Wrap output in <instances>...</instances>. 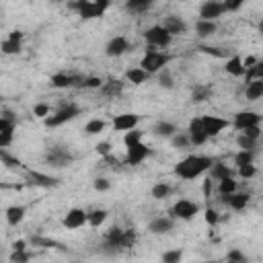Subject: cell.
<instances>
[{
	"instance_id": "obj_1",
	"label": "cell",
	"mask_w": 263,
	"mask_h": 263,
	"mask_svg": "<svg viewBox=\"0 0 263 263\" xmlns=\"http://www.w3.org/2000/svg\"><path fill=\"white\" fill-rule=\"evenodd\" d=\"M212 162H214L212 156H205V154H189L181 162L175 164L173 173H175V177H179L183 181H193V179L201 177L203 173H208V168L212 166Z\"/></svg>"
},
{
	"instance_id": "obj_2",
	"label": "cell",
	"mask_w": 263,
	"mask_h": 263,
	"mask_svg": "<svg viewBox=\"0 0 263 263\" xmlns=\"http://www.w3.org/2000/svg\"><path fill=\"white\" fill-rule=\"evenodd\" d=\"M173 60L171 53H164V51H158L156 47H148L146 53L142 55L140 60V68L146 70L148 74H156L158 70H162L164 66H168V62Z\"/></svg>"
},
{
	"instance_id": "obj_3",
	"label": "cell",
	"mask_w": 263,
	"mask_h": 263,
	"mask_svg": "<svg viewBox=\"0 0 263 263\" xmlns=\"http://www.w3.org/2000/svg\"><path fill=\"white\" fill-rule=\"evenodd\" d=\"M80 113H82V109H80L76 103H66V105H62L55 113H49V115L45 117V125H47V127H60V125L72 121L74 117H78Z\"/></svg>"
},
{
	"instance_id": "obj_4",
	"label": "cell",
	"mask_w": 263,
	"mask_h": 263,
	"mask_svg": "<svg viewBox=\"0 0 263 263\" xmlns=\"http://www.w3.org/2000/svg\"><path fill=\"white\" fill-rule=\"evenodd\" d=\"M144 41L148 43V47H168L173 43V35L162 27V25H152L148 27L144 33Z\"/></svg>"
},
{
	"instance_id": "obj_5",
	"label": "cell",
	"mask_w": 263,
	"mask_h": 263,
	"mask_svg": "<svg viewBox=\"0 0 263 263\" xmlns=\"http://www.w3.org/2000/svg\"><path fill=\"white\" fill-rule=\"evenodd\" d=\"M72 160H74V154L66 146H51L45 152V162L51 168H66L72 164Z\"/></svg>"
},
{
	"instance_id": "obj_6",
	"label": "cell",
	"mask_w": 263,
	"mask_h": 263,
	"mask_svg": "<svg viewBox=\"0 0 263 263\" xmlns=\"http://www.w3.org/2000/svg\"><path fill=\"white\" fill-rule=\"evenodd\" d=\"M197 214H199V203H195V201H191V199H187V197L177 199V201L173 203V208H171V218H175V220H185V222H189V220H193Z\"/></svg>"
},
{
	"instance_id": "obj_7",
	"label": "cell",
	"mask_w": 263,
	"mask_h": 263,
	"mask_svg": "<svg viewBox=\"0 0 263 263\" xmlns=\"http://www.w3.org/2000/svg\"><path fill=\"white\" fill-rule=\"evenodd\" d=\"M70 8H72L80 18H84V21L101 18V16L105 14V10L99 8L92 0H74V2H70Z\"/></svg>"
},
{
	"instance_id": "obj_8",
	"label": "cell",
	"mask_w": 263,
	"mask_h": 263,
	"mask_svg": "<svg viewBox=\"0 0 263 263\" xmlns=\"http://www.w3.org/2000/svg\"><path fill=\"white\" fill-rule=\"evenodd\" d=\"M199 119H201V125H203V132L208 138H216L218 134H222L230 125L228 119L218 117V115H201Z\"/></svg>"
},
{
	"instance_id": "obj_9",
	"label": "cell",
	"mask_w": 263,
	"mask_h": 263,
	"mask_svg": "<svg viewBox=\"0 0 263 263\" xmlns=\"http://www.w3.org/2000/svg\"><path fill=\"white\" fill-rule=\"evenodd\" d=\"M127 148V152H125V164H129V166H138L140 162H144L152 152H150V148L140 140V142H136V144H129V146H125Z\"/></svg>"
},
{
	"instance_id": "obj_10",
	"label": "cell",
	"mask_w": 263,
	"mask_h": 263,
	"mask_svg": "<svg viewBox=\"0 0 263 263\" xmlns=\"http://www.w3.org/2000/svg\"><path fill=\"white\" fill-rule=\"evenodd\" d=\"M82 82H84V76H80V74H66V72H55L49 78V84L53 88H72V86L82 88Z\"/></svg>"
},
{
	"instance_id": "obj_11",
	"label": "cell",
	"mask_w": 263,
	"mask_h": 263,
	"mask_svg": "<svg viewBox=\"0 0 263 263\" xmlns=\"http://www.w3.org/2000/svg\"><path fill=\"white\" fill-rule=\"evenodd\" d=\"M224 4L222 0H203L199 6V18L203 21H218L224 14Z\"/></svg>"
},
{
	"instance_id": "obj_12",
	"label": "cell",
	"mask_w": 263,
	"mask_h": 263,
	"mask_svg": "<svg viewBox=\"0 0 263 263\" xmlns=\"http://www.w3.org/2000/svg\"><path fill=\"white\" fill-rule=\"evenodd\" d=\"M86 214H88V212H84L82 208H70V210L66 212V216H64L62 224H64L68 230H78V228H82V226L86 224Z\"/></svg>"
},
{
	"instance_id": "obj_13",
	"label": "cell",
	"mask_w": 263,
	"mask_h": 263,
	"mask_svg": "<svg viewBox=\"0 0 263 263\" xmlns=\"http://www.w3.org/2000/svg\"><path fill=\"white\" fill-rule=\"evenodd\" d=\"M129 49H132V47H129V41H127V37H123V35L111 37V39L107 41V45H105V53H107L109 58H119V55L127 53Z\"/></svg>"
},
{
	"instance_id": "obj_14",
	"label": "cell",
	"mask_w": 263,
	"mask_h": 263,
	"mask_svg": "<svg viewBox=\"0 0 263 263\" xmlns=\"http://www.w3.org/2000/svg\"><path fill=\"white\" fill-rule=\"evenodd\" d=\"M187 136H189L191 146H203V144L210 140V138L205 136V132H203V125H201V119H199V117H193V119L189 121Z\"/></svg>"
},
{
	"instance_id": "obj_15",
	"label": "cell",
	"mask_w": 263,
	"mask_h": 263,
	"mask_svg": "<svg viewBox=\"0 0 263 263\" xmlns=\"http://www.w3.org/2000/svg\"><path fill=\"white\" fill-rule=\"evenodd\" d=\"M259 123H261V115L257 111H238L232 121V125L238 132H242L245 127H251V125H259Z\"/></svg>"
},
{
	"instance_id": "obj_16",
	"label": "cell",
	"mask_w": 263,
	"mask_h": 263,
	"mask_svg": "<svg viewBox=\"0 0 263 263\" xmlns=\"http://www.w3.org/2000/svg\"><path fill=\"white\" fill-rule=\"evenodd\" d=\"M249 199H251L249 193H238V191L228 193V195H220V201L226 203V205H228L230 210H234V212H242V210L247 208Z\"/></svg>"
},
{
	"instance_id": "obj_17",
	"label": "cell",
	"mask_w": 263,
	"mask_h": 263,
	"mask_svg": "<svg viewBox=\"0 0 263 263\" xmlns=\"http://www.w3.org/2000/svg\"><path fill=\"white\" fill-rule=\"evenodd\" d=\"M138 123H140L138 113H119L113 117V129L115 132H127L132 127H136Z\"/></svg>"
},
{
	"instance_id": "obj_18",
	"label": "cell",
	"mask_w": 263,
	"mask_h": 263,
	"mask_svg": "<svg viewBox=\"0 0 263 263\" xmlns=\"http://www.w3.org/2000/svg\"><path fill=\"white\" fill-rule=\"evenodd\" d=\"M160 25H162L173 37H175V35H185L187 29H189L187 23H185L181 16H177V14H168V16H164V21H162Z\"/></svg>"
},
{
	"instance_id": "obj_19",
	"label": "cell",
	"mask_w": 263,
	"mask_h": 263,
	"mask_svg": "<svg viewBox=\"0 0 263 263\" xmlns=\"http://www.w3.org/2000/svg\"><path fill=\"white\" fill-rule=\"evenodd\" d=\"M175 228V218L171 216H158L148 224V230L152 234H168Z\"/></svg>"
},
{
	"instance_id": "obj_20",
	"label": "cell",
	"mask_w": 263,
	"mask_h": 263,
	"mask_svg": "<svg viewBox=\"0 0 263 263\" xmlns=\"http://www.w3.org/2000/svg\"><path fill=\"white\" fill-rule=\"evenodd\" d=\"M121 234H123V228L113 224L109 226V230L105 232V240H103V247H109L111 251H117L119 249V242H121Z\"/></svg>"
},
{
	"instance_id": "obj_21",
	"label": "cell",
	"mask_w": 263,
	"mask_h": 263,
	"mask_svg": "<svg viewBox=\"0 0 263 263\" xmlns=\"http://www.w3.org/2000/svg\"><path fill=\"white\" fill-rule=\"evenodd\" d=\"M25 214H27V205H8L4 216H6V222L10 226H16L25 220Z\"/></svg>"
},
{
	"instance_id": "obj_22",
	"label": "cell",
	"mask_w": 263,
	"mask_h": 263,
	"mask_svg": "<svg viewBox=\"0 0 263 263\" xmlns=\"http://www.w3.org/2000/svg\"><path fill=\"white\" fill-rule=\"evenodd\" d=\"M245 95H247V101H259L263 97V78H257V80H249L247 82V88H245Z\"/></svg>"
},
{
	"instance_id": "obj_23",
	"label": "cell",
	"mask_w": 263,
	"mask_h": 263,
	"mask_svg": "<svg viewBox=\"0 0 263 263\" xmlns=\"http://www.w3.org/2000/svg\"><path fill=\"white\" fill-rule=\"evenodd\" d=\"M175 132H177V125L173 121H164V119L158 121V123H154V127H152V134L156 138H164V140H168Z\"/></svg>"
},
{
	"instance_id": "obj_24",
	"label": "cell",
	"mask_w": 263,
	"mask_h": 263,
	"mask_svg": "<svg viewBox=\"0 0 263 263\" xmlns=\"http://www.w3.org/2000/svg\"><path fill=\"white\" fill-rule=\"evenodd\" d=\"M216 31H218L216 21H203V18H197L195 21V33H197V37H212Z\"/></svg>"
},
{
	"instance_id": "obj_25",
	"label": "cell",
	"mask_w": 263,
	"mask_h": 263,
	"mask_svg": "<svg viewBox=\"0 0 263 263\" xmlns=\"http://www.w3.org/2000/svg\"><path fill=\"white\" fill-rule=\"evenodd\" d=\"M208 171H210V175H212V181H220V179L232 177V168H230L226 162H216V160H214Z\"/></svg>"
},
{
	"instance_id": "obj_26",
	"label": "cell",
	"mask_w": 263,
	"mask_h": 263,
	"mask_svg": "<svg viewBox=\"0 0 263 263\" xmlns=\"http://www.w3.org/2000/svg\"><path fill=\"white\" fill-rule=\"evenodd\" d=\"M154 0H125V10L132 14H142L152 8Z\"/></svg>"
},
{
	"instance_id": "obj_27",
	"label": "cell",
	"mask_w": 263,
	"mask_h": 263,
	"mask_svg": "<svg viewBox=\"0 0 263 263\" xmlns=\"http://www.w3.org/2000/svg\"><path fill=\"white\" fill-rule=\"evenodd\" d=\"M148 76H150V74H148L146 70H142L140 66L129 68V70L125 72V80H127V82H132L134 86H140L142 82H146V80H148Z\"/></svg>"
},
{
	"instance_id": "obj_28",
	"label": "cell",
	"mask_w": 263,
	"mask_h": 263,
	"mask_svg": "<svg viewBox=\"0 0 263 263\" xmlns=\"http://www.w3.org/2000/svg\"><path fill=\"white\" fill-rule=\"evenodd\" d=\"M224 70L230 74V76H242L245 74V66H242V58L240 55H232L226 60V66Z\"/></svg>"
},
{
	"instance_id": "obj_29",
	"label": "cell",
	"mask_w": 263,
	"mask_h": 263,
	"mask_svg": "<svg viewBox=\"0 0 263 263\" xmlns=\"http://www.w3.org/2000/svg\"><path fill=\"white\" fill-rule=\"evenodd\" d=\"M99 90H101L105 97H117V95H121V90H123V82H121V80H107V82L101 84Z\"/></svg>"
},
{
	"instance_id": "obj_30",
	"label": "cell",
	"mask_w": 263,
	"mask_h": 263,
	"mask_svg": "<svg viewBox=\"0 0 263 263\" xmlns=\"http://www.w3.org/2000/svg\"><path fill=\"white\" fill-rule=\"evenodd\" d=\"M212 97V86L210 84H197L191 90V103H203Z\"/></svg>"
},
{
	"instance_id": "obj_31",
	"label": "cell",
	"mask_w": 263,
	"mask_h": 263,
	"mask_svg": "<svg viewBox=\"0 0 263 263\" xmlns=\"http://www.w3.org/2000/svg\"><path fill=\"white\" fill-rule=\"evenodd\" d=\"M168 140H171V146H173L175 150H185V148H189V146H191L187 132H179V129H177Z\"/></svg>"
},
{
	"instance_id": "obj_32",
	"label": "cell",
	"mask_w": 263,
	"mask_h": 263,
	"mask_svg": "<svg viewBox=\"0 0 263 263\" xmlns=\"http://www.w3.org/2000/svg\"><path fill=\"white\" fill-rule=\"evenodd\" d=\"M150 193H152V197H154V199H166V197L173 193V187H171L168 183L160 181V183H154V185H152Z\"/></svg>"
},
{
	"instance_id": "obj_33",
	"label": "cell",
	"mask_w": 263,
	"mask_h": 263,
	"mask_svg": "<svg viewBox=\"0 0 263 263\" xmlns=\"http://www.w3.org/2000/svg\"><path fill=\"white\" fill-rule=\"evenodd\" d=\"M156 74H158V86H162V88H166V90L175 88V78H173V74H171V70H168L166 66H164L162 70H158Z\"/></svg>"
},
{
	"instance_id": "obj_34",
	"label": "cell",
	"mask_w": 263,
	"mask_h": 263,
	"mask_svg": "<svg viewBox=\"0 0 263 263\" xmlns=\"http://www.w3.org/2000/svg\"><path fill=\"white\" fill-rule=\"evenodd\" d=\"M107 216H109V214H107L105 210H92L90 214H86V224L92 226V228H99V226L107 220Z\"/></svg>"
},
{
	"instance_id": "obj_35",
	"label": "cell",
	"mask_w": 263,
	"mask_h": 263,
	"mask_svg": "<svg viewBox=\"0 0 263 263\" xmlns=\"http://www.w3.org/2000/svg\"><path fill=\"white\" fill-rule=\"evenodd\" d=\"M236 189H238V183H236L232 177H226V179H220V181H218V193H220V195L234 193Z\"/></svg>"
},
{
	"instance_id": "obj_36",
	"label": "cell",
	"mask_w": 263,
	"mask_h": 263,
	"mask_svg": "<svg viewBox=\"0 0 263 263\" xmlns=\"http://www.w3.org/2000/svg\"><path fill=\"white\" fill-rule=\"evenodd\" d=\"M0 51L2 53H6V55H16V53H21V41H14V39H4L2 43H0Z\"/></svg>"
},
{
	"instance_id": "obj_37",
	"label": "cell",
	"mask_w": 263,
	"mask_h": 263,
	"mask_svg": "<svg viewBox=\"0 0 263 263\" xmlns=\"http://www.w3.org/2000/svg\"><path fill=\"white\" fill-rule=\"evenodd\" d=\"M242 76H247V82H249V80L263 78V62H261V60H257L253 66L245 68V74H242Z\"/></svg>"
},
{
	"instance_id": "obj_38",
	"label": "cell",
	"mask_w": 263,
	"mask_h": 263,
	"mask_svg": "<svg viewBox=\"0 0 263 263\" xmlns=\"http://www.w3.org/2000/svg\"><path fill=\"white\" fill-rule=\"evenodd\" d=\"M105 129V121L103 119H90V121H86V125H84V134L86 136H97V134H101Z\"/></svg>"
},
{
	"instance_id": "obj_39",
	"label": "cell",
	"mask_w": 263,
	"mask_h": 263,
	"mask_svg": "<svg viewBox=\"0 0 263 263\" xmlns=\"http://www.w3.org/2000/svg\"><path fill=\"white\" fill-rule=\"evenodd\" d=\"M255 160V152L253 150H238L234 154V164L236 166H242V164H251Z\"/></svg>"
},
{
	"instance_id": "obj_40",
	"label": "cell",
	"mask_w": 263,
	"mask_h": 263,
	"mask_svg": "<svg viewBox=\"0 0 263 263\" xmlns=\"http://www.w3.org/2000/svg\"><path fill=\"white\" fill-rule=\"evenodd\" d=\"M134 245H136V230H134V228H125L123 234H121L119 249H132Z\"/></svg>"
},
{
	"instance_id": "obj_41",
	"label": "cell",
	"mask_w": 263,
	"mask_h": 263,
	"mask_svg": "<svg viewBox=\"0 0 263 263\" xmlns=\"http://www.w3.org/2000/svg\"><path fill=\"white\" fill-rule=\"evenodd\" d=\"M142 138H144V132H142V129H138V127H132V129H127V132L123 134V144H125V146H129V144L140 142Z\"/></svg>"
},
{
	"instance_id": "obj_42",
	"label": "cell",
	"mask_w": 263,
	"mask_h": 263,
	"mask_svg": "<svg viewBox=\"0 0 263 263\" xmlns=\"http://www.w3.org/2000/svg\"><path fill=\"white\" fill-rule=\"evenodd\" d=\"M236 144H238V148H240V150H253V152H255V148H257L259 140H253V138H249V136H245V134L240 132V136L236 138Z\"/></svg>"
},
{
	"instance_id": "obj_43",
	"label": "cell",
	"mask_w": 263,
	"mask_h": 263,
	"mask_svg": "<svg viewBox=\"0 0 263 263\" xmlns=\"http://www.w3.org/2000/svg\"><path fill=\"white\" fill-rule=\"evenodd\" d=\"M14 129L16 127H6L4 132H0V148H8L14 140Z\"/></svg>"
},
{
	"instance_id": "obj_44",
	"label": "cell",
	"mask_w": 263,
	"mask_h": 263,
	"mask_svg": "<svg viewBox=\"0 0 263 263\" xmlns=\"http://www.w3.org/2000/svg\"><path fill=\"white\" fill-rule=\"evenodd\" d=\"M181 257H183V251H181V249H173V251L162 253V261H164V263H179Z\"/></svg>"
},
{
	"instance_id": "obj_45",
	"label": "cell",
	"mask_w": 263,
	"mask_h": 263,
	"mask_svg": "<svg viewBox=\"0 0 263 263\" xmlns=\"http://www.w3.org/2000/svg\"><path fill=\"white\" fill-rule=\"evenodd\" d=\"M49 113H51V109H49V105H47V103H37V105L33 107V115H35V117H39V119H45Z\"/></svg>"
},
{
	"instance_id": "obj_46",
	"label": "cell",
	"mask_w": 263,
	"mask_h": 263,
	"mask_svg": "<svg viewBox=\"0 0 263 263\" xmlns=\"http://www.w3.org/2000/svg\"><path fill=\"white\" fill-rule=\"evenodd\" d=\"M238 168V175L242 177V179H253L255 175H257V168H255V164L251 162V164H242V166H236Z\"/></svg>"
},
{
	"instance_id": "obj_47",
	"label": "cell",
	"mask_w": 263,
	"mask_h": 263,
	"mask_svg": "<svg viewBox=\"0 0 263 263\" xmlns=\"http://www.w3.org/2000/svg\"><path fill=\"white\" fill-rule=\"evenodd\" d=\"M0 158L6 162V166H10V168H16V166H21V160L18 158H14V156H10L8 152H6V148H0Z\"/></svg>"
},
{
	"instance_id": "obj_48",
	"label": "cell",
	"mask_w": 263,
	"mask_h": 263,
	"mask_svg": "<svg viewBox=\"0 0 263 263\" xmlns=\"http://www.w3.org/2000/svg\"><path fill=\"white\" fill-rule=\"evenodd\" d=\"M92 187H95V191L103 193V191H109V189H111V181L105 179V177H97L95 183H92Z\"/></svg>"
},
{
	"instance_id": "obj_49",
	"label": "cell",
	"mask_w": 263,
	"mask_h": 263,
	"mask_svg": "<svg viewBox=\"0 0 263 263\" xmlns=\"http://www.w3.org/2000/svg\"><path fill=\"white\" fill-rule=\"evenodd\" d=\"M203 218H205V222H208L210 226H218V222H220V214H218L214 208H205Z\"/></svg>"
},
{
	"instance_id": "obj_50",
	"label": "cell",
	"mask_w": 263,
	"mask_h": 263,
	"mask_svg": "<svg viewBox=\"0 0 263 263\" xmlns=\"http://www.w3.org/2000/svg\"><path fill=\"white\" fill-rule=\"evenodd\" d=\"M101 84H103V78H99V76H84V82H82V88H101Z\"/></svg>"
},
{
	"instance_id": "obj_51",
	"label": "cell",
	"mask_w": 263,
	"mask_h": 263,
	"mask_svg": "<svg viewBox=\"0 0 263 263\" xmlns=\"http://www.w3.org/2000/svg\"><path fill=\"white\" fill-rule=\"evenodd\" d=\"M31 259V253H27V249H21V251H12L10 253V261H16V263H25Z\"/></svg>"
},
{
	"instance_id": "obj_52",
	"label": "cell",
	"mask_w": 263,
	"mask_h": 263,
	"mask_svg": "<svg viewBox=\"0 0 263 263\" xmlns=\"http://www.w3.org/2000/svg\"><path fill=\"white\" fill-rule=\"evenodd\" d=\"M245 2H247V0H222V4H224V10H226V12H236Z\"/></svg>"
},
{
	"instance_id": "obj_53",
	"label": "cell",
	"mask_w": 263,
	"mask_h": 263,
	"mask_svg": "<svg viewBox=\"0 0 263 263\" xmlns=\"http://www.w3.org/2000/svg\"><path fill=\"white\" fill-rule=\"evenodd\" d=\"M6 127H16V119L6 113V115H0V132H4Z\"/></svg>"
},
{
	"instance_id": "obj_54",
	"label": "cell",
	"mask_w": 263,
	"mask_h": 263,
	"mask_svg": "<svg viewBox=\"0 0 263 263\" xmlns=\"http://www.w3.org/2000/svg\"><path fill=\"white\" fill-rule=\"evenodd\" d=\"M226 261H230V263H245V261H247V257H245L238 249H232V251L226 255Z\"/></svg>"
},
{
	"instance_id": "obj_55",
	"label": "cell",
	"mask_w": 263,
	"mask_h": 263,
	"mask_svg": "<svg viewBox=\"0 0 263 263\" xmlns=\"http://www.w3.org/2000/svg\"><path fill=\"white\" fill-rule=\"evenodd\" d=\"M95 150H97L99 156H105V158H107V156L111 154V142H107V140H105V142H99V144L95 146Z\"/></svg>"
},
{
	"instance_id": "obj_56",
	"label": "cell",
	"mask_w": 263,
	"mask_h": 263,
	"mask_svg": "<svg viewBox=\"0 0 263 263\" xmlns=\"http://www.w3.org/2000/svg\"><path fill=\"white\" fill-rule=\"evenodd\" d=\"M242 134H245V136H249V138H253V140H259V138H261V123H259V125L245 127V129H242Z\"/></svg>"
},
{
	"instance_id": "obj_57",
	"label": "cell",
	"mask_w": 263,
	"mask_h": 263,
	"mask_svg": "<svg viewBox=\"0 0 263 263\" xmlns=\"http://www.w3.org/2000/svg\"><path fill=\"white\" fill-rule=\"evenodd\" d=\"M203 53H212V55H216V58H224L226 53L224 51H220V49H216V47H199Z\"/></svg>"
},
{
	"instance_id": "obj_58",
	"label": "cell",
	"mask_w": 263,
	"mask_h": 263,
	"mask_svg": "<svg viewBox=\"0 0 263 263\" xmlns=\"http://www.w3.org/2000/svg\"><path fill=\"white\" fill-rule=\"evenodd\" d=\"M8 39H14V41H23V31H10V33H8Z\"/></svg>"
},
{
	"instance_id": "obj_59",
	"label": "cell",
	"mask_w": 263,
	"mask_h": 263,
	"mask_svg": "<svg viewBox=\"0 0 263 263\" xmlns=\"http://www.w3.org/2000/svg\"><path fill=\"white\" fill-rule=\"evenodd\" d=\"M257 60H259V58H255V55H247V58L242 60V66H245V68H249V66H253Z\"/></svg>"
},
{
	"instance_id": "obj_60",
	"label": "cell",
	"mask_w": 263,
	"mask_h": 263,
	"mask_svg": "<svg viewBox=\"0 0 263 263\" xmlns=\"http://www.w3.org/2000/svg\"><path fill=\"white\" fill-rule=\"evenodd\" d=\"M21 249H27V242L25 240H14L12 242V251H21Z\"/></svg>"
},
{
	"instance_id": "obj_61",
	"label": "cell",
	"mask_w": 263,
	"mask_h": 263,
	"mask_svg": "<svg viewBox=\"0 0 263 263\" xmlns=\"http://www.w3.org/2000/svg\"><path fill=\"white\" fill-rule=\"evenodd\" d=\"M92 2H95L99 8H103V10H107V8H109V4H111V0H92Z\"/></svg>"
}]
</instances>
